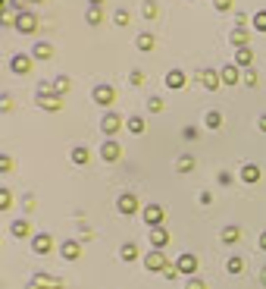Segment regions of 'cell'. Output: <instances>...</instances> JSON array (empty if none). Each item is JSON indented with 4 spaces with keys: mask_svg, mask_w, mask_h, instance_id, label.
<instances>
[{
    "mask_svg": "<svg viewBox=\"0 0 266 289\" xmlns=\"http://www.w3.org/2000/svg\"><path fill=\"white\" fill-rule=\"evenodd\" d=\"M144 267H148V270H166L169 261H166V254H163L160 249H153V252L144 254Z\"/></svg>",
    "mask_w": 266,
    "mask_h": 289,
    "instance_id": "obj_1",
    "label": "cell"
},
{
    "mask_svg": "<svg viewBox=\"0 0 266 289\" xmlns=\"http://www.w3.org/2000/svg\"><path fill=\"white\" fill-rule=\"evenodd\" d=\"M31 249H35V254H47L50 249H54V239H50V233H38L35 239H31Z\"/></svg>",
    "mask_w": 266,
    "mask_h": 289,
    "instance_id": "obj_2",
    "label": "cell"
},
{
    "mask_svg": "<svg viewBox=\"0 0 266 289\" xmlns=\"http://www.w3.org/2000/svg\"><path fill=\"white\" fill-rule=\"evenodd\" d=\"M144 223H148L150 229L160 226L163 223V208L160 205H148V208H144Z\"/></svg>",
    "mask_w": 266,
    "mask_h": 289,
    "instance_id": "obj_3",
    "label": "cell"
},
{
    "mask_svg": "<svg viewBox=\"0 0 266 289\" xmlns=\"http://www.w3.org/2000/svg\"><path fill=\"white\" fill-rule=\"evenodd\" d=\"M113 88H110V85H97V88H94V101H97V104L100 107H110V104H113Z\"/></svg>",
    "mask_w": 266,
    "mask_h": 289,
    "instance_id": "obj_4",
    "label": "cell"
},
{
    "mask_svg": "<svg viewBox=\"0 0 266 289\" xmlns=\"http://www.w3.org/2000/svg\"><path fill=\"white\" fill-rule=\"evenodd\" d=\"M100 129H104V135H116L119 129H122V120H119L116 113H107L104 120H100Z\"/></svg>",
    "mask_w": 266,
    "mask_h": 289,
    "instance_id": "obj_5",
    "label": "cell"
},
{
    "mask_svg": "<svg viewBox=\"0 0 266 289\" xmlns=\"http://www.w3.org/2000/svg\"><path fill=\"white\" fill-rule=\"evenodd\" d=\"M16 29H19L22 35H31V32L38 29V19H35V16H31V13H22L19 19H16Z\"/></svg>",
    "mask_w": 266,
    "mask_h": 289,
    "instance_id": "obj_6",
    "label": "cell"
},
{
    "mask_svg": "<svg viewBox=\"0 0 266 289\" xmlns=\"http://www.w3.org/2000/svg\"><path fill=\"white\" fill-rule=\"evenodd\" d=\"M176 267H178V274L194 277V270H197V258H194V254H182V258L176 261Z\"/></svg>",
    "mask_w": 266,
    "mask_h": 289,
    "instance_id": "obj_7",
    "label": "cell"
},
{
    "mask_svg": "<svg viewBox=\"0 0 266 289\" xmlns=\"http://www.w3.org/2000/svg\"><path fill=\"white\" fill-rule=\"evenodd\" d=\"M119 214H125V217H132L135 211H138V198H135V195H122V198H119Z\"/></svg>",
    "mask_w": 266,
    "mask_h": 289,
    "instance_id": "obj_8",
    "label": "cell"
},
{
    "mask_svg": "<svg viewBox=\"0 0 266 289\" xmlns=\"http://www.w3.org/2000/svg\"><path fill=\"white\" fill-rule=\"evenodd\" d=\"M197 79H201V85L207 91H213V88H219V82H222V75L219 72H213V70H204L201 75H197Z\"/></svg>",
    "mask_w": 266,
    "mask_h": 289,
    "instance_id": "obj_9",
    "label": "cell"
},
{
    "mask_svg": "<svg viewBox=\"0 0 266 289\" xmlns=\"http://www.w3.org/2000/svg\"><path fill=\"white\" fill-rule=\"evenodd\" d=\"M10 66H13V72H19V75H25L31 70V57H25V54H16L13 60H10Z\"/></svg>",
    "mask_w": 266,
    "mask_h": 289,
    "instance_id": "obj_10",
    "label": "cell"
},
{
    "mask_svg": "<svg viewBox=\"0 0 266 289\" xmlns=\"http://www.w3.org/2000/svg\"><path fill=\"white\" fill-rule=\"evenodd\" d=\"M35 289H59V280L47 274H35Z\"/></svg>",
    "mask_w": 266,
    "mask_h": 289,
    "instance_id": "obj_11",
    "label": "cell"
},
{
    "mask_svg": "<svg viewBox=\"0 0 266 289\" xmlns=\"http://www.w3.org/2000/svg\"><path fill=\"white\" fill-rule=\"evenodd\" d=\"M150 242H153V249H163V245L169 242V233H166L163 226H153V229H150Z\"/></svg>",
    "mask_w": 266,
    "mask_h": 289,
    "instance_id": "obj_12",
    "label": "cell"
},
{
    "mask_svg": "<svg viewBox=\"0 0 266 289\" xmlns=\"http://www.w3.org/2000/svg\"><path fill=\"white\" fill-rule=\"evenodd\" d=\"M119 151H122V148H119L116 142H107V144H100V157H104V160H116V157H119Z\"/></svg>",
    "mask_w": 266,
    "mask_h": 289,
    "instance_id": "obj_13",
    "label": "cell"
},
{
    "mask_svg": "<svg viewBox=\"0 0 266 289\" xmlns=\"http://www.w3.org/2000/svg\"><path fill=\"white\" fill-rule=\"evenodd\" d=\"M241 180H244V182H260V167L244 164V167H241Z\"/></svg>",
    "mask_w": 266,
    "mask_h": 289,
    "instance_id": "obj_14",
    "label": "cell"
},
{
    "mask_svg": "<svg viewBox=\"0 0 266 289\" xmlns=\"http://www.w3.org/2000/svg\"><path fill=\"white\" fill-rule=\"evenodd\" d=\"M38 104L47 107V110H59V98H57V95H44V91H38Z\"/></svg>",
    "mask_w": 266,
    "mask_h": 289,
    "instance_id": "obj_15",
    "label": "cell"
},
{
    "mask_svg": "<svg viewBox=\"0 0 266 289\" xmlns=\"http://www.w3.org/2000/svg\"><path fill=\"white\" fill-rule=\"evenodd\" d=\"M232 44H238V47H247L244 41H247V25H238V29H232Z\"/></svg>",
    "mask_w": 266,
    "mask_h": 289,
    "instance_id": "obj_16",
    "label": "cell"
},
{
    "mask_svg": "<svg viewBox=\"0 0 266 289\" xmlns=\"http://www.w3.org/2000/svg\"><path fill=\"white\" fill-rule=\"evenodd\" d=\"M79 254H82V245L79 242H63V258L66 261H75Z\"/></svg>",
    "mask_w": 266,
    "mask_h": 289,
    "instance_id": "obj_17",
    "label": "cell"
},
{
    "mask_svg": "<svg viewBox=\"0 0 266 289\" xmlns=\"http://www.w3.org/2000/svg\"><path fill=\"white\" fill-rule=\"evenodd\" d=\"M251 60H254V50H251V47H238L235 63H238V66H251Z\"/></svg>",
    "mask_w": 266,
    "mask_h": 289,
    "instance_id": "obj_18",
    "label": "cell"
},
{
    "mask_svg": "<svg viewBox=\"0 0 266 289\" xmlns=\"http://www.w3.org/2000/svg\"><path fill=\"white\" fill-rule=\"evenodd\" d=\"M219 75H222V82H226V85H235L238 79H241V75H238V66H226Z\"/></svg>",
    "mask_w": 266,
    "mask_h": 289,
    "instance_id": "obj_19",
    "label": "cell"
},
{
    "mask_svg": "<svg viewBox=\"0 0 266 289\" xmlns=\"http://www.w3.org/2000/svg\"><path fill=\"white\" fill-rule=\"evenodd\" d=\"M166 85H169V88H182V85H185V72H178V70H173V72L166 75Z\"/></svg>",
    "mask_w": 266,
    "mask_h": 289,
    "instance_id": "obj_20",
    "label": "cell"
},
{
    "mask_svg": "<svg viewBox=\"0 0 266 289\" xmlns=\"http://www.w3.org/2000/svg\"><path fill=\"white\" fill-rule=\"evenodd\" d=\"M204 126H207V129H219V126H222V116L216 113V110H210V113L204 116Z\"/></svg>",
    "mask_w": 266,
    "mask_h": 289,
    "instance_id": "obj_21",
    "label": "cell"
},
{
    "mask_svg": "<svg viewBox=\"0 0 266 289\" xmlns=\"http://www.w3.org/2000/svg\"><path fill=\"white\" fill-rule=\"evenodd\" d=\"M10 229H13V236H19V239H22V236H29V233H31L29 220H16V223H13Z\"/></svg>",
    "mask_w": 266,
    "mask_h": 289,
    "instance_id": "obj_22",
    "label": "cell"
},
{
    "mask_svg": "<svg viewBox=\"0 0 266 289\" xmlns=\"http://www.w3.org/2000/svg\"><path fill=\"white\" fill-rule=\"evenodd\" d=\"M128 132H135V135H141L144 132V120H141V116H128Z\"/></svg>",
    "mask_w": 266,
    "mask_h": 289,
    "instance_id": "obj_23",
    "label": "cell"
},
{
    "mask_svg": "<svg viewBox=\"0 0 266 289\" xmlns=\"http://www.w3.org/2000/svg\"><path fill=\"white\" fill-rule=\"evenodd\" d=\"M119 254H122V261H135V258H138V249H135V242H125Z\"/></svg>",
    "mask_w": 266,
    "mask_h": 289,
    "instance_id": "obj_24",
    "label": "cell"
},
{
    "mask_svg": "<svg viewBox=\"0 0 266 289\" xmlns=\"http://www.w3.org/2000/svg\"><path fill=\"white\" fill-rule=\"evenodd\" d=\"M238 236H241V229H238V226H226V229H222V242H238Z\"/></svg>",
    "mask_w": 266,
    "mask_h": 289,
    "instance_id": "obj_25",
    "label": "cell"
},
{
    "mask_svg": "<svg viewBox=\"0 0 266 289\" xmlns=\"http://www.w3.org/2000/svg\"><path fill=\"white\" fill-rule=\"evenodd\" d=\"M88 157H91V154H88V148H75V151H72V164H79V167H82V164H88Z\"/></svg>",
    "mask_w": 266,
    "mask_h": 289,
    "instance_id": "obj_26",
    "label": "cell"
},
{
    "mask_svg": "<svg viewBox=\"0 0 266 289\" xmlns=\"http://www.w3.org/2000/svg\"><path fill=\"white\" fill-rule=\"evenodd\" d=\"M191 167H194V157H191V154H182V157H178V173H191Z\"/></svg>",
    "mask_w": 266,
    "mask_h": 289,
    "instance_id": "obj_27",
    "label": "cell"
},
{
    "mask_svg": "<svg viewBox=\"0 0 266 289\" xmlns=\"http://www.w3.org/2000/svg\"><path fill=\"white\" fill-rule=\"evenodd\" d=\"M88 22L100 25V22H104V10H100V6H91V10H88Z\"/></svg>",
    "mask_w": 266,
    "mask_h": 289,
    "instance_id": "obj_28",
    "label": "cell"
},
{
    "mask_svg": "<svg viewBox=\"0 0 266 289\" xmlns=\"http://www.w3.org/2000/svg\"><path fill=\"white\" fill-rule=\"evenodd\" d=\"M35 57H38V60H50V57H54V47H50V44H38Z\"/></svg>",
    "mask_w": 266,
    "mask_h": 289,
    "instance_id": "obj_29",
    "label": "cell"
},
{
    "mask_svg": "<svg viewBox=\"0 0 266 289\" xmlns=\"http://www.w3.org/2000/svg\"><path fill=\"white\" fill-rule=\"evenodd\" d=\"M241 267H244V261L238 258V254H235V258H229V264H226L229 274H241Z\"/></svg>",
    "mask_w": 266,
    "mask_h": 289,
    "instance_id": "obj_30",
    "label": "cell"
},
{
    "mask_svg": "<svg viewBox=\"0 0 266 289\" xmlns=\"http://www.w3.org/2000/svg\"><path fill=\"white\" fill-rule=\"evenodd\" d=\"M138 50H153V35H138Z\"/></svg>",
    "mask_w": 266,
    "mask_h": 289,
    "instance_id": "obj_31",
    "label": "cell"
},
{
    "mask_svg": "<svg viewBox=\"0 0 266 289\" xmlns=\"http://www.w3.org/2000/svg\"><path fill=\"white\" fill-rule=\"evenodd\" d=\"M69 85H72V82H69V79H66V75H59V79L54 82V88H57V95H63V91H69Z\"/></svg>",
    "mask_w": 266,
    "mask_h": 289,
    "instance_id": "obj_32",
    "label": "cell"
},
{
    "mask_svg": "<svg viewBox=\"0 0 266 289\" xmlns=\"http://www.w3.org/2000/svg\"><path fill=\"white\" fill-rule=\"evenodd\" d=\"M254 29H257V32H266V10L254 16Z\"/></svg>",
    "mask_w": 266,
    "mask_h": 289,
    "instance_id": "obj_33",
    "label": "cell"
},
{
    "mask_svg": "<svg viewBox=\"0 0 266 289\" xmlns=\"http://www.w3.org/2000/svg\"><path fill=\"white\" fill-rule=\"evenodd\" d=\"M144 16H148V19L157 16V3H153V0H144Z\"/></svg>",
    "mask_w": 266,
    "mask_h": 289,
    "instance_id": "obj_34",
    "label": "cell"
},
{
    "mask_svg": "<svg viewBox=\"0 0 266 289\" xmlns=\"http://www.w3.org/2000/svg\"><path fill=\"white\" fill-rule=\"evenodd\" d=\"M185 289H207V283H204L201 277H191V280H188V286H185Z\"/></svg>",
    "mask_w": 266,
    "mask_h": 289,
    "instance_id": "obj_35",
    "label": "cell"
},
{
    "mask_svg": "<svg viewBox=\"0 0 266 289\" xmlns=\"http://www.w3.org/2000/svg\"><path fill=\"white\" fill-rule=\"evenodd\" d=\"M148 107L153 110V113H160V110H163V101H160V98H150V101H148Z\"/></svg>",
    "mask_w": 266,
    "mask_h": 289,
    "instance_id": "obj_36",
    "label": "cell"
},
{
    "mask_svg": "<svg viewBox=\"0 0 266 289\" xmlns=\"http://www.w3.org/2000/svg\"><path fill=\"white\" fill-rule=\"evenodd\" d=\"M163 277H166V280H176V277H178V267H176V264H169L166 270H163Z\"/></svg>",
    "mask_w": 266,
    "mask_h": 289,
    "instance_id": "obj_37",
    "label": "cell"
},
{
    "mask_svg": "<svg viewBox=\"0 0 266 289\" xmlns=\"http://www.w3.org/2000/svg\"><path fill=\"white\" fill-rule=\"evenodd\" d=\"M128 79H132V85H141V82H144V72H141V70H132Z\"/></svg>",
    "mask_w": 266,
    "mask_h": 289,
    "instance_id": "obj_38",
    "label": "cell"
},
{
    "mask_svg": "<svg viewBox=\"0 0 266 289\" xmlns=\"http://www.w3.org/2000/svg\"><path fill=\"white\" fill-rule=\"evenodd\" d=\"M216 182H219V185H232V173H226V170H222V173L216 176Z\"/></svg>",
    "mask_w": 266,
    "mask_h": 289,
    "instance_id": "obj_39",
    "label": "cell"
},
{
    "mask_svg": "<svg viewBox=\"0 0 266 289\" xmlns=\"http://www.w3.org/2000/svg\"><path fill=\"white\" fill-rule=\"evenodd\" d=\"M213 6L216 10H232V0H213Z\"/></svg>",
    "mask_w": 266,
    "mask_h": 289,
    "instance_id": "obj_40",
    "label": "cell"
},
{
    "mask_svg": "<svg viewBox=\"0 0 266 289\" xmlns=\"http://www.w3.org/2000/svg\"><path fill=\"white\" fill-rule=\"evenodd\" d=\"M116 25H128V13H125V10L116 13Z\"/></svg>",
    "mask_w": 266,
    "mask_h": 289,
    "instance_id": "obj_41",
    "label": "cell"
},
{
    "mask_svg": "<svg viewBox=\"0 0 266 289\" xmlns=\"http://www.w3.org/2000/svg\"><path fill=\"white\" fill-rule=\"evenodd\" d=\"M0 208H10V192H6V189L0 192Z\"/></svg>",
    "mask_w": 266,
    "mask_h": 289,
    "instance_id": "obj_42",
    "label": "cell"
},
{
    "mask_svg": "<svg viewBox=\"0 0 266 289\" xmlns=\"http://www.w3.org/2000/svg\"><path fill=\"white\" fill-rule=\"evenodd\" d=\"M244 82L251 85V88H254V85H257V75H254V70H247V72H244Z\"/></svg>",
    "mask_w": 266,
    "mask_h": 289,
    "instance_id": "obj_43",
    "label": "cell"
},
{
    "mask_svg": "<svg viewBox=\"0 0 266 289\" xmlns=\"http://www.w3.org/2000/svg\"><path fill=\"white\" fill-rule=\"evenodd\" d=\"M260 249L266 252V229H263V233H260Z\"/></svg>",
    "mask_w": 266,
    "mask_h": 289,
    "instance_id": "obj_44",
    "label": "cell"
},
{
    "mask_svg": "<svg viewBox=\"0 0 266 289\" xmlns=\"http://www.w3.org/2000/svg\"><path fill=\"white\" fill-rule=\"evenodd\" d=\"M260 129H263V132H266V113H263V116H260Z\"/></svg>",
    "mask_w": 266,
    "mask_h": 289,
    "instance_id": "obj_45",
    "label": "cell"
},
{
    "mask_svg": "<svg viewBox=\"0 0 266 289\" xmlns=\"http://www.w3.org/2000/svg\"><path fill=\"white\" fill-rule=\"evenodd\" d=\"M260 280H263V286H266V267H263V274H260Z\"/></svg>",
    "mask_w": 266,
    "mask_h": 289,
    "instance_id": "obj_46",
    "label": "cell"
},
{
    "mask_svg": "<svg viewBox=\"0 0 266 289\" xmlns=\"http://www.w3.org/2000/svg\"><path fill=\"white\" fill-rule=\"evenodd\" d=\"M100 3H104V0H91V6H100Z\"/></svg>",
    "mask_w": 266,
    "mask_h": 289,
    "instance_id": "obj_47",
    "label": "cell"
},
{
    "mask_svg": "<svg viewBox=\"0 0 266 289\" xmlns=\"http://www.w3.org/2000/svg\"><path fill=\"white\" fill-rule=\"evenodd\" d=\"M38 3H41V0H38Z\"/></svg>",
    "mask_w": 266,
    "mask_h": 289,
    "instance_id": "obj_48",
    "label": "cell"
}]
</instances>
